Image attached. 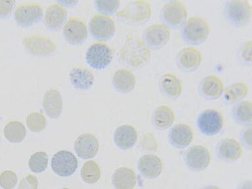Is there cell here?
I'll use <instances>...</instances> for the list:
<instances>
[{
    "label": "cell",
    "mask_w": 252,
    "mask_h": 189,
    "mask_svg": "<svg viewBox=\"0 0 252 189\" xmlns=\"http://www.w3.org/2000/svg\"><path fill=\"white\" fill-rule=\"evenodd\" d=\"M120 63L134 70L143 68L149 63L151 51L142 39L129 33L118 52Z\"/></svg>",
    "instance_id": "1"
},
{
    "label": "cell",
    "mask_w": 252,
    "mask_h": 189,
    "mask_svg": "<svg viewBox=\"0 0 252 189\" xmlns=\"http://www.w3.org/2000/svg\"><path fill=\"white\" fill-rule=\"evenodd\" d=\"M158 86L161 94L169 99L175 100L182 94V83L180 79L171 73H166L159 78Z\"/></svg>",
    "instance_id": "23"
},
{
    "label": "cell",
    "mask_w": 252,
    "mask_h": 189,
    "mask_svg": "<svg viewBox=\"0 0 252 189\" xmlns=\"http://www.w3.org/2000/svg\"><path fill=\"white\" fill-rule=\"evenodd\" d=\"M232 115L236 123L247 127L252 124V103L249 100H242L234 104Z\"/></svg>",
    "instance_id": "30"
},
{
    "label": "cell",
    "mask_w": 252,
    "mask_h": 189,
    "mask_svg": "<svg viewBox=\"0 0 252 189\" xmlns=\"http://www.w3.org/2000/svg\"><path fill=\"white\" fill-rule=\"evenodd\" d=\"M137 167L140 173L146 179H156L162 171V161L158 156L147 154L140 158Z\"/></svg>",
    "instance_id": "20"
},
{
    "label": "cell",
    "mask_w": 252,
    "mask_h": 189,
    "mask_svg": "<svg viewBox=\"0 0 252 189\" xmlns=\"http://www.w3.org/2000/svg\"><path fill=\"white\" fill-rule=\"evenodd\" d=\"M224 84L222 79L216 76H208L202 79L198 85L200 95L208 100H216L222 96Z\"/></svg>",
    "instance_id": "16"
},
{
    "label": "cell",
    "mask_w": 252,
    "mask_h": 189,
    "mask_svg": "<svg viewBox=\"0 0 252 189\" xmlns=\"http://www.w3.org/2000/svg\"><path fill=\"white\" fill-rule=\"evenodd\" d=\"M151 5L145 0L130 2L121 11L116 13L120 21L129 25H140L147 23L151 17Z\"/></svg>",
    "instance_id": "4"
},
{
    "label": "cell",
    "mask_w": 252,
    "mask_h": 189,
    "mask_svg": "<svg viewBox=\"0 0 252 189\" xmlns=\"http://www.w3.org/2000/svg\"><path fill=\"white\" fill-rule=\"evenodd\" d=\"M62 189H68V188H63Z\"/></svg>",
    "instance_id": "45"
},
{
    "label": "cell",
    "mask_w": 252,
    "mask_h": 189,
    "mask_svg": "<svg viewBox=\"0 0 252 189\" xmlns=\"http://www.w3.org/2000/svg\"><path fill=\"white\" fill-rule=\"evenodd\" d=\"M48 165V156L43 151L37 152L30 158L29 167L30 170L35 173L43 172Z\"/></svg>",
    "instance_id": "33"
},
{
    "label": "cell",
    "mask_w": 252,
    "mask_h": 189,
    "mask_svg": "<svg viewBox=\"0 0 252 189\" xmlns=\"http://www.w3.org/2000/svg\"><path fill=\"white\" fill-rule=\"evenodd\" d=\"M27 126L30 131L33 133H40L46 127L47 122L45 116L38 112L29 114L27 118Z\"/></svg>",
    "instance_id": "34"
},
{
    "label": "cell",
    "mask_w": 252,
    "mask_h": 189,
    "mask_svg": "<svg viewBox=\"0 0 252 189\" xmlns=\"http://www.w3.org/2000/svg\"><path fill=\"white\" fill-rule=\"evenodd\" d=\"M224 15L232 27H246L252 20L251 2L248 0H228L224 3Z\"/></svg>",
    "instance_id": "3"
},
{
    "label": "cell",
    "mask_w": 252,
    "mask_h": 189,
    "mask_svg": "<svg viewBox=\"0 0 252 189\" xmlns=\"http://www.w3.org/2000/svg\"><path fill=\"white\" fill-rule=\"evenodd\" d=\"M43 106L45 113L51 118L60 117L63 111V98L61 93L55 89H49L43 96Z\"/></svg>",
    "instance_id": "24"
},
{
    "label": "cell",
    "mask_w": 252,
    "mask_h": 189,
    "mask_svg": "<svg viewBox=\"0 0 252 189\" xmlns=\"http://www.w3.org/2000/svg\"><path fill=\"white\" fill-rule=\"evenodd\" d=\"M3 133L8 141L12 143H19L25 139L27 131L23 123L11 121L6 124Z\"/></svg>",
    "instance_id": "31"
},
{
    "label": "cell",
    "mask_w": 252,
    "mask_h": 189,
    "mask_svg": "<svg viewBox=\"0 0 252 189\" xmlns=\"http://www.w3.org/2000/svg\"><path fill=\"white\" fill-rule=\"evenodd\" d=\"M157 141L151 134H146L142 141V147L146 150L156 151L157 149Z\"/></svg>",
    "instance_id": "41"
},
{
    "label": "cell",
    "mask_w": 252,
    "mask_h": 189,
    "mask_svg": "<svg viewBox=\"0 0 252 189\" xmlns=\"http://www.w3.org/2000/svg\"><path fill=\"white\" fill-rule=\"evenodd\" d=\"M66 9L59 4H52L45 12L44 23L47 29L57 31L63 27L67 19Z\"/></svg>",
    "instance_id": "25"
},
{
    "label": "cell",
    "mask_w": 252,
    "mask_h": 189,
    "mask_svg": "<svg viewBox=\"0 0 252 189\" xmlns=\"http://www.w3.org/2000/svg\"><path fill=\"white\" fill-rule=\"evenodd\" d=\"M224 117L216 109H206L201 112L197 118V127L203 135L212 137L218 135L224 127Z\"/></svg>",
    "instance_id": "7"
},
{
    "label": "cell",
    "mask_w": 252,
    "mask_h": 189,
    "mask_svg": "<svg viewBox=\"0 0 252 189\" xmlns=\"http://www.w3.org/2000/svg\"><path fill=\"white\" fill-rule=\"evenodd\" d=\"M74 150L81 159L93 158L98 153L99 143L95 136L92 134H82L75 141Z\"/></svg>",
    "instance_id": "18"
},
{
    "label": "cell",
    "mask_w": 252,
    "mask_h": 189,
    "mask_svg": "<svg viewBox=\"0 0 252 189\" xmlns=\"http://www.w3.org/2000/svg\"><path fill=\"white\" fill-rule=\"evenodd\" d=\"M96 9L100 15L110 16L116 14L119 9L120 1L118 0H98L94 1Z\"/></svg>",
    "instance_id": "35"
},
{
    "label": "cell",
    "mask_w": 252,
    "mask_h": 189,
    "mask_svg": "<svg viewBox=\"0 0 252 189\" xmlns=\"http://www.w3.org/2000/svg\"><path fill=\"white\" fill-rule=\"evenodd\" d=\"M43 16L42 7L37 3H23L16 8L14 19L23 27H29L41 21Z\"/></svg>",
    "instance_id": "12"
},
{
    "label": "cell",
    "mask_w": 252,
    "mask_h": 189,
    "mask_svg": "<svg viewBox=\"0 0 252 189\" xmlns=\"http://www.w3.org/2000/svg\"><path fill=\"white\" fill-rule=\"evenodd\" d=\"M113 140L118 149H130L137 143L138 132L133 126L124 124L119 126L114 131Z\"/></svg>",
    "instance_id": "22"
},
{
    "label": "cell",
    "mask_w": 252,
    "mask_h": 189,
    "mask_svg": "<svg viewBox=\"0 0 252 189\" xmlns=\"http://www.w3.org/2000/svg\"><path fill=\"white\" fill-rule=\"evenodd\" d=\"M249 92V88L244 82L233 83L226 87L222 93V99L226 104H235L243 100Z\"/></svg>",
    "instance_id": "29"
},
{
    "label": "cell",
    "mask_w": 252,
    "mask_h": 189,
    "mask_svg": "<svg viewBox=\"0 0 252 189\" xmlns=\"http://www.w3.org/2000/svg\"><path fill=\"white\" fill-rule=\"evenodd\" d=\"M112 82L117 92L124 94H129L135 89L137 78L131 70L120 68L114 72Z\"/></svg>",
    "instance_id": "21"
},
{
    "label": "cell",
    "mask_w": 252,
    "mask_h": 189,
    "mask_svg": "<svg viewBox=\"0 0 252 189\" xmlns=\"http://www.w3.org/2000/svg\"><path fill=\"white\" fill-rule=\"evenodd\" d=\"M237 189H252V181H245L238 185Z\"/></svg>",
    "instance_id": "43"
},
{
    "label": "cell",
    "mask_w": 252,
    "mask_h": 189,
    "mask_svg": "<svg viewBox=\"0 0 252 189\" xmlns=\"http://www.w3.org/2000/svg\"><path fill=\"white\" fill-rule=\"evenodd\" d=\"M23 44L26 51L33 56H50L57 50L56 45L50 39L41 35H31L24 37Z\"/></svg>",
    "instance_id": "11"
},
{
    "label": "cell",
    "mask_w": 252,
    "mask_h": 189,
    "mask_svg": "<svg viewBox=\"0 0 252 189\" xmlns=\"http://www.w3.org/2000/svg\"><path fill=\"white\" fill-rule=\"evenodd\" d=\"M188 12L185 4L180 1H170L164 4L160 11V19L169 29L181 28L187 19Z\"/></svg>",
    "instance_id": "6"
},
{
    "label": "cell",
    "mask_w": 252,
    "mask_h": 189,
    "mask_svg": "<svg viewBox=\"0 0 252 189\" xmlns=\"http://www.w3.org/2000/svg\"><path fill=\"white\" fill-rule=\"evenodd\" d=\"M112 181L116 189H133L137 184V177L133 169L122 167L114 171Z\"/></svg>",
    "instance_id": "28"
},
{
    "label": "cell",
    "mask_w": 252,
    "mask_h": 189,
    "mask_svg": "<svg viewBox=\"0 0 252 189\" xmlns=\"http://www.w3.org/2000/svg\"><path fill=\"white\" fill-rule=\"evenodd\" d=\"M78 3V1H70V0H64V1H57V3L61 6H66V7H73Z\"/></svg>",
    "instance_id": "42"
},
{
    "label": "cell",
    "mask_w": 252,
    "mask_h": 189,
    "mask_svg": "<svg viewBox=\"0 0 252 189\" xmlns=\"http://www.w3.org/2000/svg\"><path fill=\"white\" fill-rule=\"evenodd\" d=\"M71 84L76 90L87 91L94 86V76L91 71L83 67H76L70 71Z\"/></svg>",
    "instance_id": "27"
},
{
    "label": "cell",
    "mask_w": 252,
    "mask_h": 189,
    "mask_svg": "<svg viewBox=\"0 0 252 189\" xmlns=\"http://www.w3.org/2000/svg\"><path fill=\"white\" fill-rule=\"evenodd\" d=\"M202 62V54L200 49L187 47L177 53L175 63L179 70L190 73L198 70Z\"/></svg>",
    "instance_id": "14"
},
{
    "label": "cell",
    "mask_w": 252,
    "mask_h": 189,
    "mask_svg": "<svg viewBox=\"0 0 252 189\" xmlns=\"http://www.w3.org/2000/svg\"><path fill=\"white\" fill-rule=\"evenodd\" d=\"M210 33V26L204 18L192 16L186 20L180 28L181 39L192 47L206 42Z\"/></svg>",
    "instance_id": "2"
},
{
    "label": "cell",
    "mask_w": 252,
    "mask_h": 189,
    "mask_svg": "<svg viewBox=\"0 0 252 189\" xmlns=\"http://www.w3.org/2000/svg\"><path fill=\"white\" fill-rule=\"evenodd\" d=\"M0 144H1V137H0Z\"/></svg>",
    "instance_id": "46"
},
{
    "label": "cell",
    "mask_w": 252,
    "mask_h": 189,
    "mask_svg": "<svg viewBox=\"0 0 252 189\" xmlns=\"http://www.w3.org/2000/svg\"><path fill=\"white\" fill-rule=\"evenodd\" d=\"M200 189H221L220 187L218 186H216V185H208V186H205L202 187V188Z\"/></svg>",
    "instance_id": "44"
},
{
    "label": "cell",
    "mask_w": 252,
    "mask_h": 189,
    "mask_svg": "<svg viewBox=\"0 0 252 189\" xmlns=\"http://www.w3.org/2000/svg\"><path fill=\"white\" fill-rule=\"evenodd\" d=\"M217 155L224 162L233 163L241 157V144L232 138H226L220 141L216 146Z\"/></svg>",
    "instance_id": "17"
},
{
    "label": "cell",
    "mask_w": 252,
    "mask_h": 189,
    "mask_svg": "<svg viewBox=\"0 0 252 189\" xmlns=\"http://www.w3.org/2000/svg\"><path fill=\"white\" fill-rule=\"evenodd\" d=\"M169 141L173 147L183 149L189 147L194 138V133L190 126L186 124H175L169 130Z\"/></svg>",
    "instance_id": "19"
},
{
    "label": "cell",
    "mask_w": 252,
    "mask_h": 189,
    "mask_svg": "<svg viewBox=\"0 0 252 189\" xmlns=\"http://www.w3.org/2000/svg\"><path fill=\"white\" fill-rule=\"evenodd\" d=\"M89 29L91 35L94 39L103 42L110 40L115 34V21L109 16L98 14L91 19Z\"/></svg>",
    "instance_id": "9"
},
{
    "label": "cell",
    "mask_w": 252,
    "mask_h": 189,
    "mask_svg": "<svg viewBox=\"0 0 252 189\" xmlns=\"http://www.w3.org/2000/svg\"><path fill=\"white\" fill-rule=\"evenodd\" d=\"M63 34L67 42L70 44H82L88 37L86 23L78 18H71L65 24Z\"/></svg>",
    "instance_id": "15"
},
{
    "label": "cell",
    "mask_w": 252,
    "mask_h": 189,
    "mask_svg": "<svg viewBox=\"0 0 252 189\" xmlns=\"http://www.w3.org/2000/svg\"></svg>",
    "instance_id": "47"
},
{
    "label": "cell",
    "mask_w": 252,
    "mask_h": 189,
    "mask_svg": "<svg viewBox=\"0 0 252 189\" xmlns=\"http://www.w3.org/2000/svg\"><path fill=\"white\" fill-rule=\"evenodd\" d=\"M210 160V151L204 146L194 145L185 152V164L193 171L204 170L208 167Z\"/></svg>",
    "instance_id": "13"
},
{
    "label": "cell",
    "mask_w": 252,
    "mask_h": 189,
    "mask_svg": "<svg viewBox=\"0 0 252 189\" xmlns=\"http://www.w3.org/2000/svg\"><path fill=\"white\" fill-rule=\"evenodd\" d=\"M171 37L170 29L163 23H155L144 31L142 40L150 50H159L168 43Z\"/></svg>",
    "instance_id": "8"
},
{
    "label": "cell",
    "mask_w": 252,
    "mask_h": 189,
    "mask_svg": "<svg viewBox=\"0 0 252 189\" xmlns=\"http://www.w3.org/2000/svg\"><path fill=\"white\" fill-rule=\"evenodd\" d=\"M101 175V171L97 163L94 161H88L85 163L81 169L82 180L89 184L98 182Z\"/></svg>",
    "instance_id": "32"
},
{
    "label": "cell",
    "mask_w": 252,
    "mask_h": 189,
    "mask_svg": "<svg viewBox=\"0 0 252 189\" xmlns=\"http://www.w3.org/2000/svg\"><path fill=\"white\" fill-rule=\"evenodd\" d=\"M51 166L53 172L59 176L70 177L78 168V159L72 152L61 150L53 156Z\"/></svg>",
    "instance_id": "10"
},
{
    "label": "cell",
    "mask_w": 252,
    "mask_h": 189,
    "mask_svg": "<svg viewBox=\"0 0 252 189\" xmlns=\"http://www.w3.org/2000/svg\"><path fill=\"white\" fill-rule=\"evenodd\" d=\"M113 59L114 51L109 45L103 42L93 43L86 53L87 63L95 70H104L111 64Z\"/></svg>",
    "instance_id": "5"
},
{
    "label": "cell",
    "mask_w": 252,
    "mask_h": 189,
    "mask_svg": "<svg viewBox=\"0 0 252 189\" xmlns=\"http://www.w3.org/2000/svg\"><path fill=\"white\" fill-rule=\"evenodd\" d=\"M38 180L34 175H29L20 182L18 189H37Z\"/></svg>",
    "instance_id": "39"
},
{
    "label": "cell",
    "mask_w": 252,
    "mask_h": 189,
    "mask_svg": "<svg viewBox=\"0 0 252 189\" xmlns=\"http://www.w3.org/2000/svg\"><path fill=\"white\" fill-rule=\"evenodd\" d=\"M17 176L13 171H5L0 175V185L5 189H12L17 183Z\"/></svg>",
    "instance_id": "37"
},
{
    "label": "cell",
    "mask_w": 252,
    "mask_h": 189,
    "mask_svg": "<svg viewBox=\"0 0 252 189\" xmlns=\"http://www.w3.org/2000/svg\"><path fill=\"white\" fill-rule=\"evenodd\" d=\"M16 3L14 0L11 1H1L0 0V17L7 18L9 17L13 11Z\"/></svg>",
    "instance_id": "40"
},
{
    "label": "cell",
    "mask_w": 252,
    "mask_h": 189,
    "mask_svg": "<svg viewBox=\"0 0 252 189\" xmlns=\"http://www.w3.org/2000/svg\"><path fill=\"white\" fill-rule=\"evenodd\" d=\"M175 119L174 110L168 106H159L156 108L152 115L153 126L159 131L169 129Z\"/></svg>",
    "instance_id": "26"
},
{
    "label": "cell",
    "mask_w": 252,
    "mask_h": 189,
    "mask_svg": "<svg viewBox=\"0 0 252 189\" xmlns=\"http://www.w3.org/2000/svg\"><path fill=\"white\" fill-rule=\"evenodd\" d=\"M238 58L240 62L247 66L252 64V41H245L238 48Z\"/></svg>",
    "instance_id": "36"
},
{
    "label": "cell",
    "mask_w": 252,
    "mask_h": 189,
    "mask_svg": "<svg viewBox=\"0 0 252 189\" xmlns=\"http://www.w3.org/2000/svg\"><path fill=\"white\" fill-rule=\"evenodd\" d=\"M240 142L246 149H252V126L244 128L240 134Z\"/></svg>",
    "instance_id": "38"
}]
</instances>
